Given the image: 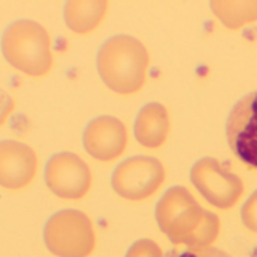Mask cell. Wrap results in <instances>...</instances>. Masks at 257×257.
I'll list each match as a JSON object with an SVG mask.
<instances>
[{
  "mask_svg": "<svg viewBox=\"0 0 257 257\" xmlns=\"http://www.w3.org/2000/svg\"><path fill=\"white\" fill-rule=\"evenodd\" d=\"M156 221L173 243H183L189 249L209 248L221 230L219 218L203 209L182 186H173L162 195L156 206Z\"/></svg>",
  "mask_w": 257,
  "mask_h": 257,
  "instance_id": "6da1fadb",
  "label": "cell"
},
{
  "mask_svg": "<svg viewBox=\"0 0 257 257\" xmlns=\"http://www.w3.org/2000/svg\"><path fill=\"white\" fill-rule=\"evenodd\" d=\"M150 55L146 46L128 35L104 41L97 55V71L103 83L119 95L140 92L149 76Z\"/></svg>",
  "mask_w": 257,
  "mask_h": 257,
  "instance_id": "7a4b0ae2",
  "label": "cell"
},
{
  "mask_svg": "<svg viewBox=\"0 0 257 257\" xmlns=\"http://www.w3.org/2000/svg\"><path fill=\"white\" fill-rule=\"evenodd\" d=\"M0 50L14 70L34 79L46 77L55 65L52 35L44 25L32 19L10 23L2 34Z\"/></svg>",
  "mask_w": 257,
  "mask_h": 257,
  "instance_id": "3957f363",
  "label": "cell"
},
{
  "mask_svg": "<svg viewBox=\"0 0 257 257\" xmlns=\"http://www.w3.org/2000/svg\"><path fill=\"white\" fill-rule=\"evenodd\" d=\"M43 240L55 257H89L97 243L91 218L77 209H62L44 224Z\"/></svg>",
  "mask_w": 257,
  "mask_h": 257,
  "instance_id": "277c9868",
  "label": "cell"
},
{
  "mask_svg": "<svg viewBox=\"0 0 257 257\" xmlns=\"http://www.w3.org/2000/svg\"><path fill=\"white\" fill-rule=\"evenodd\" d=\"M191 182L201 197L219 210H228L243 195V182L227 165L203 158L191 170Z\"/></svg>",
  "mask_w": 257,
  "mask_h": 257,
  "instance_id": "5b68a950",
  "label": "cell"
},
{
  "mask_svg": "<svg viewBox=\"0 0 257 257\" xmlns=\"http://www.w3.org/2000/svg\"><path fill=\"white\" fill-rule=\"evenodd\" d=\"M167 171L162 162L150 156H135L119 164L110 179L113 191L128 201H144L164 185Z\"/></svg>",
  "mask_w": 257,
  "mask_h": 257,
  "instance_id": "8992f818",
  "label": "cell"
},
{
  "mask_svg": "<svg viewBox=\"0 0 257 257\" xmlns=\"http://www.w3.org/2000/svg\"><path fill=\"white\" fill-rule=\"evenodd\" d=\"M44 183L61 200L79 201L92 186V173L88 164L71 152L55 153L44 167Z\"/></svg>",
  "mask_w": 257,
  "mask_h": 257,
  "instance_id": "52a82bcc",
  "label": "cell"
},
{
  "mask_svg": "<svg viewBox=\"0 0 257 257\" xmlns=\"http://www.w3.org/2000/svg\"><path fill=\"white\" fill-rule=\"evenodd\" d=\"M227 141L234 156L257 171V91L233 106L227 119Z\"/></svg>",
  "mask_w": 257,
  "mask_h": 257,
  "instance_id": "ba28073f",
  "label": "cell"
},
{
  "mask_svg": "<svg viewBox=\"0 0 257 257\" xmlns=\"http://www.w3.org/2000/svg\"><path fill=\"white\" fill-rule=\"evenodd\" d=\"M38 167V155L29 144L19 140L0 141V188L14 192L29 188Z\"/></svg>",
  "mask_w": 257,
  "mask_h": 257,
  "instance_id": "9c48e42d",
  "label": "cell"
},
{
  "mask_svg": "<svg viewBox=\"0 0 257 257\" xmlns=\"http://www.w3.org/2000/svg\"><path fill=\"white\" fill-rule=\"evenodd\" d=\"M83 149L98 162H112L127 149L128 137L124 122L110 115H101L88 122L83 131Z\"/></svg>",
  "mask_w": 257,
  "mask_h": 257,
  "instance_id": "30bf717a",
  "label": "cell"
},
{
  "mask_svg": "<svg viewBox=\"0 0 257 257\" xmlns=\"http://www.w3.org/2000/svg\"><path fill=\"white\" fill-rule=\"evenodd\" d=\"M170 115L164 104L149 103L146 104L135 119V138L149 150L162 147L170 135Z\"/></svg>",
  "mask_w": 257,
  "mask_h": 257,
  "instance_id": "8fae6325",
  "label": "cell"
},
{
  "mask_svg": "<svg viewBox=\"0 0 257 257\" xmlns=\"http://www.w3.org/2000/svg\"><path fill=\"white\" fill-rule=\"evenodd\" d=\"M109 4L103 0L85 2V0H71L65 4L64 22L67 28L76 35H89L106 19Z\"/></svg>",
  "mask_w": 257,
  "mask_h": 257,
  "instance_id": "7c38bea8",
  "label": "cell"
},
{
  "mask_svg": "<svg viewBox=\"0 0 257 257\" xmlns=\"http://www.w3.org/2000/svg\"><path fill=\"white\" fill-rule=\"evenodd\" d=\"M216 19L231 31H237L243 26L257 22V0L251 2H225L216 0L210 4Z\"/></svg>",
  "mask_w": 257,
  "mask_h": 257,
  "instance_id": "4fadbf2b",
  "label": "cell"
},
{
  "mask_svg": "<svg viewBox=\"0 0 257 257\" xmlns=\"http://www.w3.org/2000/svg\"><path fill=\"white\" fill-rule=\"evenodd\" d=\"M125 257H162L159 245L150 239H140L128 248Z\"/></svg>",
  "mask_w": 257,
  "mask_h": 257,
  "instance_id": "5bb4252c",
  "label": "cell"
},
{
  "mask_svg": "<svg viewBox=\"0 0 257 257\" xmlns=\"http://www.w3.org/2000/svg\"><path fill=\"white\" fill-rule=\"evenodd\" d=\"M240 218L248 230L257 233V191L245 201L240 210Z\"/></svg>",
  "mask_w": 257,
  "mask_h": 257,
  "instance_id": "9a60e30c",
  "label": "cell"
},
{
  "mask_svg": "<svg viewBox=\"0 0 257 257\" xmlns=\"http://www.w3.org/2000/svg\"><path fill=\"white\" fill-rule=\"evenodd\" d=\"M16 110L14 97L4 88H0V125H4Z\"/></svg>",
  "mask_w": 257,
  "mask_h": 257,
  "instance_id": "2e32d148",
  "label": "cell"
},
{
  "mask_svg": "<svg viewBox=\"0 0 257 257\" xmlns=\"http://www.w3.org/2000/svg\"><path fill=\"white\" fill-rule=\"evenodd\" d=\"M176 257H231L230 254L224 252L222 249L209 246V248H201V249H186Z\"/></svg>",
  "mask_w": 257,
  "mask_h": 257,
  "instance_id": "e0dca14e",
  "label": "cell"
}]
</instances>
